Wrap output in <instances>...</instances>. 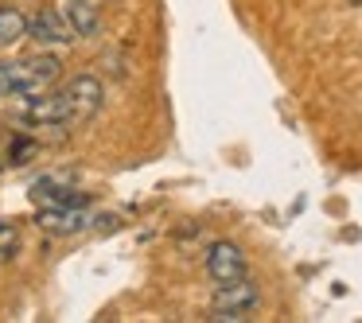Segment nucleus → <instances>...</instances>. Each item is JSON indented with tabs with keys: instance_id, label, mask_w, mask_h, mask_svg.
<instances>
[{
	"instance_id": "nucleus-1",
	"label": "nucleus",
	"mask_w": 362,
	"mask_h": 323,
	"mask_svg": "<svg viewBox=\"0 0 362 323\" xmlns=\"http://www.w3.org/2000/svg\"><path fill=\"white\" fill-rule=\"evenodd\" d=\"M59 74H63V59L51 55V51L47 55L20 59V63L0 59V98H16V102H24V98L47 94V90L59 82Z\"/></svg>"
},
{
	"instance_id": "nucleus-2",
	"label": "nucleus",
	"mask_w": 362,
	"mask_h": 323,
	"mask_svg": "<svg viewBox=\"0 0 362 323\" xmlns=\"http://www.w3.org/2000/svg\"><path fill=\"white\" fill-rule=\"evenodd\" d=\"M59 94H63V102H66V110H71L74 125L90 121L105 105V86H102V78H98V74H74L71 82H63V86H59Z\"/></svg>"
},
{
	"instance_id": "nucleus-3",
	"label": "nucleus",
	"mask_w": 362,
	"mask_h": 323,
	"mask_svg": "<svg viewBox=\"0 0 362 323\" xmlns=\"http://www.w3.org/2000/svg\"><path fill=\"white\" fill-rule=\"evenodd\" d=\"M28 35L47 51L71 47V43L78 40L74 28H71V20H66V12H59V8H35L32 16H28Z\"/></svg>"
},
{
	"instance_id": "nucleus-4",
	"label": "nucleus",
	"mask_w": 362,
	"mask_h": 323,
	"mask_svg": "<svg viewBox=\"0 0 362 323\" xmlns=\"http://www.w3.org/2000/svg\"><path fill=\"white\" fill-rule=\"evenodd\" d=\"M35 226L43 234H55V237H71V234H82V230L94 226L86 206H40L35 214Z\"/></svg>"
},
{
	"instance_id": "nucleus-5",
	"label": "nucleus",
	"mask_w": 362,
	"mask_h": 323,
	"mask_svg": "<svg viewBox=\"0 0 362 323\" xmlns=\"http://www.w3.org/2000/svg\"><path fill=\"white\" fill-rule=\"evenodd\" d=\"M261 304V288L250 281V276H238V281H226L214 288V300H211V312H238L250 319V312Z\"/></svg>"
},
{
	"instance_id": "nucleus-6",
	"label": "nucleus",
	"mask_w": 362,
	"mask_h": 323,
	"mask_svg": "<svg viewBox=\"0 0 362 323\" xmlns=\"http://www.w3.org/2000/svg\"><path fill=\"white\" fill-rule=\"evenodd\" d=\"M203 265H206V276H211L214 284L238 281V276L250 273L242 245H234V242H214L211 249H206V261H203Z\"/></svg>"
},
{
	"instance_id": "nucleus-7",
	"label": "nucleus",
	"mask_w": 362,
	"mask_h": 323,
	"mask_svg": "<svg viewBox=\"0 0 362 323\" xmlns=\"http://www.w3.org/2000/svg\"><path fill=\"white\" fill-rule=\"evenodd\" d=\"M63 12H66V20H71V28H74L78 40H94V35H102L105 20H102L98 0H71Z\"/></svg>"
},
{
	"instance_id": "nucleus-8",
	"label": "nucleus",
	"mask_w": 362,
	"mask_h": 323,
	"mask_svg": "<svg viewBox=\"0 0 362 323\" xmlns=\"http://www.w3.org/2000/svg\"><path fill=\"white\" fill-rule=\"evenodd\" d=\"M28 35V16L20 8H0V47H12Z\"/></svg>"
},
{
	"instance_id": "nucleus-9",
	"label": "nucleus",
	"mask_w": 362,
	"mask_h": 323,
	"mask_svg": "<svg viewBox=\"0 0 362 323\" xmlns=\"http://www.w3.org/2000/svg\"><path fill=\"white\" fill-rule=\"evenodd\" d=\"M40 148H43L40 136H35L32 129H24V133H16L8 141V160H12V164H32V160L40 156Z\"/></svg>"
},
{
	"instance_id": "nucleus-10",
	"label": "nucleus",
	"mask_w": 362,
	"mask_h": 323,
	"mask_svg": "<svg viewBox=\"0 0 362 323\" xmlns=\"http://www.w3.org/2000/svg\"><path fill=\"white\" fill-rule=\"evenodd\" d=\"M20 253V226L0 222V261H12Z\"/></svg>"
},
{
	"instance_id": "nucleus-11",
	"label": "nucleus",
	"mask_w": 362,
	"mask_h": 323,
	"mask_svg": "<svg viewBox=\"0 0 362 323\" xmlns=\"http://www.w3.org/2000/svg\"><path fill=\"white\" fill-rule=\"evenodd\" d=\"M346 4H362V0H346Z\"/></svg>"
}]
</instances>
